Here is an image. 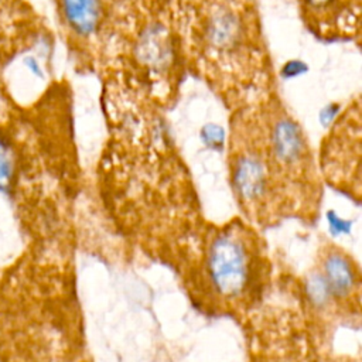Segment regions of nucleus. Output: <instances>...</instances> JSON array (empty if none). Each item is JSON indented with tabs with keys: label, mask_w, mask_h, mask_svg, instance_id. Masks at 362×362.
Here are the masks:
<instances>
[{
	"label": "nucleus",
	"mask_w": 362,
	"mask_h": 362,
	"mask_svg": "<svg viewBox=\"0 0 362 362\" xmlns=\"http://www.w3.org/2000/svg\"><path fill=\"white\" fill-rule=\"evenodd\" d=\"M226 170L238 204L259 219L311 212L321 201L317 153L279 90L229 113Z\"/></svg>",
	"instance_id": "nucleus-1"
},
{
	"label": "nucleus",
	"mask_w": 362,
	"mask_h": 362,
	"mask_svg": "<svg viewBox=\"0 0 362 362\" xmlns=\"http://www.w3.org/2000/svg\"><path fill=\"white\" fill-rule=\"evenodd\" d=\"M188 74L230 112L277 90L257 0H180Z\"/></svg>",
	"instance_id": "nucleus-2"
},
{
	"label": "nucleus",
	"mask_w": 362,
	"mask_h": 362,
	"mask_svg": "<svg viewBox=\"0 0 362 362\" xmlns=\"http://www.w3.org/2000/svg\"><path fill=\"white\" fill-rule=\"evenodd\" d=\"M96 74L102 82L171 109L188 74L180 0H117Z\"/></svg>",
	"instance_id": "nucleus-3"
},
{
	"label": "nucleus",
	"mask_w": 362,
	"mask_h": 362,
	"mask_svg": "<svg viewBox=\"0 0 362 362\" xmlns=\"http://www.w3.org/2000/svg\"><path fill=\"white\" fill-rule=\"evenodd\" d=\"M362 107L355 96L338 113L317 153V164L324 184L338 192L359 199L362 175Z\"/></svg>",
	"instance_id": "nucleus-4"
},
{
	"label": "nucleus",
	"mask_w": 362,
	"mask_h": 362,
	"mask_svg": "<svg viewBox=\"0 0 362 362\" xmlns=\"http://www.w3.org/2000/svg\"><path fill=\"white\" fill-rule=\"evenodd\" d=\"M59 16L83 65L98 72L117 0H57Z\"/></svg>",
	"instance_id": "nucleus-5"
},
{
	"label": "nucleus",
	"mask_w": 362,
	"mask_h": 362,
	"mask_svg": "<svg viewBox=\"0 0 362 362\" xmlns=\"http://www.w3.org/2000/svg\"><path fill=\"white\" fill-rule=\"evenodd\" d=\"M206 266L209 281L222 297L233 298L245 290L250 256L246 230L240 223H230L214 235L208 247Z\"/></svg>",
	"instance_id": "nucleus-6"
},
{
	"label": "nucleus",
	"mask_w": 362,
	"mask_h": 362,
	"mask_svg": "<svg viewBox=\"0 0 362 362\" xmlns=\"http://www.w3.org/2000/svg\"><path fill=\"white\" fill-rule=\"evenodd\" d=\"M307 30L321 41H358L362 0H297Z\"/></svg>",
	"instance_id": "nucleus-7"
},
{
	"label": "nucleus",
	"mask_w": 362,
	"mask_h": 362,
	"mask_svg": "<svg viewBox=\"0 0 362 362\" xmlns=\"http://www.w3.org/2000/svg\"><path fill=\"white\" fill-rule=\"evenodd\" d=\"M324 279L332 296H346L354 286L355 274L349 260L338 253L331 252L324 260Z\"/></svg>",
	"instance_id": "nucleus-8"
},
{
	"label": "nucleus",
	"mask_w": 362,
	"mask_h": 362,
	"mask_svg": "<svg viewBox=\"0 0 362 362\" xmlns=\"http://www.w3.org/2000/svg\"><path fill=\"white\" fill-rule=\"evenodd\" d=\"M307 296L315 305H324L332 296L329 287L321 274H313L307 281Z\"/></svg>",
	"instance_id": "nucleus-9"
},
{
	"label": "nucleus",
	"mask_w": 362,
	"mask_h": 362,
	"mask_svg": "<svg viewBox=\"0 0 362 362\" xmlns=\"http://www.w3.org/2000/svg\"><path fill=\"white\" fill-rule=\"evenodd\" d=\"M14 175V158L7 143L0 140V188L6 189Z\"/></svg>",
	"instance_id": "nucleus-10"
},
{
	"label": "nucleus",
	"mask_w": 362,
	"mask_h": 362,
	"mask_svg": "<svg viewBox=\"0 0 362 362\" xmlns=\"http://www.w3.org/2000/svg\"><path fill=\"white\" fill-rule=\"evenodd\" d=\"M24 64H25V66L34 74V75H41V68H40V64L37 62V59L34 58V57H28V58H25V61H24Z\"/></svg>",
	"instance_id": "nucleus-11"
}]
</instances>
